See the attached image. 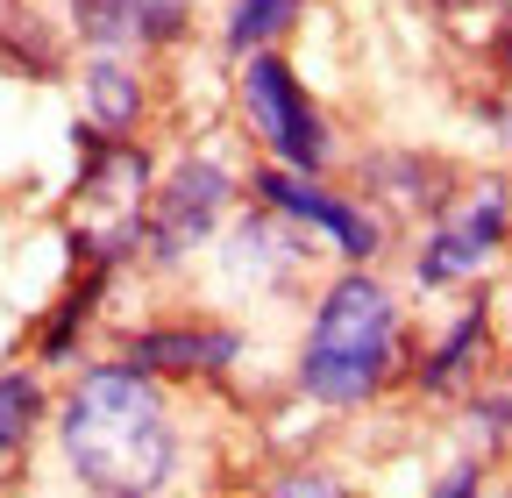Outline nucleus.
I'll list each match as a JSON object with an SVG mask.
<instances>
[{
  "mask_svg": "<svg viewBox=\"0 0 512 498\" xmlns=\"http://www.w3.org/2000/svg\"><path fill=\"white\" fill-rule=\"evenodd\" d=\"M57 442H64L72 477L86 491H100V498L164 491L171 470H178L171 406L150 385V370H136V363L86 370L72 385V399H64V413H57Z\"/></svg>",
  "mask_w": 512,
  "mask_h": 498,
  "instance_id": "nucleus-1",
  "label": "nucleus"
},
{
  "mask_svg": "<svg viewBox=\"0 0 512 498\" xmlns=\"http://www.w3.org/2000/svg\"><path fill=\"white\" fill-rule=\"evenodd\" d=\"M399 363V299L384 292L370 271H349L320 292L306 349H299V385L320 406H363L384 392Z\"/></svg>",
  "mask_w": 512,
  "mask_h": 498,
  "instance_id": "nucleus-2",
  "label": "nucleus"
},
{
  "mask_svg": "<svg viewBox=\"0 0 512 498\" xmlns=\"http://www.w3.org/2000/svg\"><path fill=\"white\" fill-rule=\"evenodd\" d=\"M242 107H249V129L264 136V150L292 171H328V129H320V107L306 100V86L292 79V65L278 50H256L249 72H242Z\"/></svg>",
  "mask_w": 512,
  "mask_h": 498,
  "instance_id": "nucleus-3",
  "label": "nucleus"
},
{
  "mask_svg": "<svg viewBox=\"0 0 512 498\" xmlns=\"http://www.w3.org/2000/svg\"><path fill=\"white\" fill-rule=\"evenodd\" d=\"M228 200H235V185H228L221 157H185V164H171V178L157 185L150 207H143V242L171 264V257H185V249H200L214 235V221L228 214Z\"/></svg>",
  "mask_w": 512,
  "mask_h": 498,
  "instance_id": "nucleus-4",
  "label": "nucleus"
},
{
  "mask_svg": "<svg viewBox=\"0 0 512 498\" xmlns=\"http://www.w3.org/2000/svg\"><path fill=\"white\" fill-rule=\"evenodd\" d=\"M256 200H264V214H285V221H306V228H320V235H335V249H342L349 264L377 257V242H384L363 207L320 193L313 171H292V164H264V171H256Z\"/></svg>",
  "mask_w": 512,
  "mask_h": 498,
  "instance_id": "nucleus-5",
  "label": "nucleus"
},
{
  "mask_svg": "<svg viewBox=\"0 0 512 498\" xmlns=\"http://www.w3.org/2000/svg\"><path fill=\"white\" fill-rule=\"evenodd\" d=\"M505 221H512V193H505V185H484V193H477L456 221H441L434 242L420 249V285H456V278H470L491 249L505 242Z\"/></svg>",
  "mask_w": 512,
  "mask_h": 498,
  "instance_id": "nucleus-6",
  "label": "nucleus"
},
{
  "mask_svg": "<svg viewBox=\"0 0 512 498\" xmlns=\"http://www.w3.org/2000/svg\"><path fill=\"white\" fill-rule=\"evenodd\" d=\"M72 29L100 50H171L192 29V0H72Z\"/></svg>",
  "mask_w": 512,
  "mask_h": 498,
  "instance_id": "nucleus-7",
  "label": "nucleus"
},
{
  "mask_svg": "<svg viewBox=\"0 0 512 498\" xmlns=\"http://www.w3.org/2000/svg\"><path fill=\"white\" fill-rule=\"evenodd\" d=\"M242 349L235 328H157L128 342V363L136 370H228Z\"/></svg>",
  "mask_w": 512,
  "mask_h": 498,
  "instance_id": "nucleus-8",
  "label": "nucleus"
},
{
  "mask_svg": "<svg viewBox=\"0 0 512 498\" xmlns=\"http://www.w3.org/2000/svg\"><path fill=\"white\" fill-rule=\"evenodd\" d=\"M86 114L100 121V136L136 129V114H143V86H136V72H128L121 57H93V65H86Z\"/></svg>",
  "mask_w": 512,
  "mask_h": 498,
  "instance_id": "nucleus-9",
  "label": "nucleus"
},
{
  "mask_svg": "<svg viewBox=\"0 0 512 498\" xmlns=\"http://www.w3.org/2000/svg\"><path fill=\"white\" fill-rule=\"evenodd\" d=\"M484 328H491V314H484V306H470V314L456 321V335H448V342L420 363V385H427V392L463 385V370H470V363H477V349H484Z\"/></svg>",
  "mask_w": 512,
  "mask_h": 498,
  "instance_id": "nucleus-10",
  "label": "nucleus"
},
{
  "mask_svg": "<svg viewBox=\"0 0 512 498\" xmlns=\"http://www.w3.org/2000/svg\"><path fill=\"white\" fill-rule=\"evenodd\" d=\"M36 420H43V385L29 370H8V378H0V456H15L36 434Z\"/></svg>",
  "mask_w": 512,
  "mask_h": 498,
  "instance_id": "nucleus-11",
  "label": "nucleus"
},
{
  "mask_svg": "<svg viewBox=\"0 0 512 498\" xmlns=\"http://www.w3.org/2000/svg\"><path fill=\"white\" fill-rule=\"evenodd\" d=\"M299 15V0H235L228 15V43L235 50H271V36H285Z\"/></svg>",
  "mask_w": 512,
  "mask_h": 498,
  "instance_id": "nucleus-12",
  "label": "nucleus"
},
{
  "mask_svg": "<svg viewBox=\"0 0 512 498\" xmlns=\"http://www.w3.org/2000/svg\"><path fill=\"white\" fill-rule=\"evenodd\" d=\"M498 50H505V65H512V15H505V29H498Z\"/></svg>",
  "mask_w": 512,
  "mask_h": 498,
  "instance_id": "nucleus-13",
  "label": "nucleus"
},
{
  "mask_svg": "<svg viewBox=\"0 0 512 498\" xmlns=\"http://www.w3.org/2000/svg\"><path fill=\"white\" fill-rule=\"evenodd\" d=\"M505 491H512V484H505Z\"/></svg>",
  "mask_w": 512,
  "mask_h": 498,
  "instance_id": "nucleus-14",
  "label": "nucleus"
}]
</instances>
